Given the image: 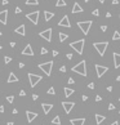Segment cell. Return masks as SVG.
<instances>
[{
	"label": "cell",
	"instance_id": "obj_30",
	"mask_svg": "<svg viewBox=\"0 0 120 125\" xmlns=\"http://www.w3.org/2000/svg\"><path fill=\"white\" fill-rule=\"evenodd\" d=\"M92 14H93L94 17H99V10H98V9H94L93 12H92Z\"/></svg>",
	"mask_w": 120,
	"mask_h": 125
},
{
	"label": "cell",
	"instance_id": "obj_41",
	"mask_svg": "<svg viewBox=\"0 0 120 125\" xmlns=\"http://www.w3.org/2000/svg\"><path fill=\"white\" fill-rule=\"evenodd\" d=\"M21 12H22V10H21V8H20V7L16 8V13H21Z\"/></svg>",
	"mask_w": 120,
	"mask_h": 125
},
{
	"label": "cell",
	"instance_id": "obj_51",
	"mask_svg": "<svg viewBox=\"0 0 120 125\" xmlns=\"http://www.w3.org/2000/svg\"><path fill=\"white\" fill-rule=\"evenodd\" d=\"M10 47L14 48V47H16V43H14V41H12V43H10Z\"/></svg>",
	"mask_w": 120,
	"mask_h": 125
},
{
	"label": "cell",
	"instance_id": "obj_49",
	"mask_svg": "<svg viewBox=\"0 0 120 125\" xmlns=\"http://www.w3.org/2000/svg\"><path fill=\"white\" fill-rule=\"evenodd\" d=\"M112 4H114V5L119 4V0H112Z\"/></svg>",
	"mask_w": 120,
	"mask_h": 125
},
{
	"label": "cell",
	"instance_id": "obj_1",
	"mask_svg": "<svg viewBox=\"0 0 120 125\" xmlns=\"http://www.w3.org/2000/svg\"><path fill=\"white\" fill-rule=\"evenodd\" d=\"M72 72H76V74L81 75V76H87V63L85 61H80L78 65L72 67Z\"/></svg>",
	"mask_w": 120,
	"mask_h": 125
},
{
	"label": "cell",
	"instance_id": "obj_9",
	"mask_svg": "<svg viewBox=\"0 0 120 125\" xmlns=\"http://www.w3.org/2000/svg\"><path fill=\"white\" fill-rule=\"evenodd\" d=\"M39 35L43 37V39L47 40V41H52V28H47V30H44V31H41Z\"/></svg>",
	"mask_w": 120,
	"mask_h": 125
},
{
	"label": "cell",
	"instance_id": "obj_56",
	"mask_svg": "<svg viewBox=\"0 0 120 125\" xmlns=\"http://www.w3.org/2000/svg\"><path fill=\"white\" fill-rule=\"evenodd\" d=\"M98 1H99V3H105V0H98Z\"/></svg>",
	"mask_w": 120,
	"mask_h": 125
},
{
	"label": "cell",
	"instance_id": "obj_20",
	"mask_svg": "<svg viewBox=\"0 0 120 125\" xmlns=\"http://www.w3.org/2000/svg\"><path fill=\"white\" fill-rule=\"evenodd\" d=\"M53 17H54V13L53 12H49V10H45V12H44V20H45V22L50 21Z\"/></svg>",
	"mask_w": 120,
	"mask_h": 125
},
{
	"label": "cell",
	"instance_id": "obj_14",
	"mask_svg": "<svg viewBox=\"0 0 120 125\" xmlns=\"http://www.w3.org/2000/svg\"><path fill=\"white\" fill-rule=\"evenodd\" d=\"M26 116H27V121L31 123V121H34L35 119L37 117V113L36 112H31V111H26Z\"/></svg>",
	"mask_w": 120,
	"mask_h": 125
},
{
	"label": "cell",
	"instance_id": "obj_38",
	"mask_svg": "<svg viewBox=\"0 0 120 125\" xmlns=\"http://www.w3.org/2000/svg\"><path fill=\"white\" fill-rule=\"evenodd\" d=\"M18 67H20V69H23V67H25V63H23V62H20V63H18Z\"/></svg>",
	"mask_w": 120,
	"mask_h": 125
},
{
	"label": "cell",
	"instance_id": "obj_28",
	"mask_svg": "<svg viewBox=\"0 0 120 125\" xmlns=\"http://www.w3.org/2000/svg\"><path fill=\"white\" fill-rule=\"evenodd\" d=\"M112 40H120V32H119V31H115V32H114Z\"/></svg>",
	"mask_w": 120,
	"mask_h": 125
},
{
	"label": "cell",
	"instance_id": "obj_47",
	"mask_svg": "<svg viewBox=\"0 0 120 125\" xmlns=\"http://www.w3.org/2000/svg\"><path fill=\"white\" fill-rule=\"evenodd\" d=\"M4 112V106H0V113Z\"/></svg>",
	"mask_w": 120,
	"mask_h": 125
},
{
	"label": "cell",
	"instance_id": "obj_5",
	"mask_svg": "<svg viewBox=\"0 0 120 125\" xmlns=\"http://www.w3.org/2000/svg\"><path fill=\"white\" fill-rule=\"evenodd\" d=\"M92 21H81V22H78V26H79V28L83 31V34L84 35H88L89 34V30H91V27H92Z\"/></svg>",
	"mask_w": 120,
	"mask_h": 125
},
{
	"label": "cell",
	"instance_id": "obj_52",
	"mask_svg": "<svg viewBox=\"0 0 120 125\" xmlns=\"http://www.w3.org/2000/svg\"><path fill=\"white\" fill-rule=\"evenodd\" d=\"M107 90L108 92H112V86H107Z\"/></svg>",
	"mask_w": 120,
	"mask_h": 125
},
{
	"label": "cell",
	"instance_id": "obj_44",
	"mask_svg": "<svg viewBox=\"0 0 120 125\" xmlns=\"http://www.w3.org/2000/svg\"><path fill=\"white\" fill-rule=\"evenodd\" d=\"M74 83H75V81H74V79L70 77V79H69V84H74Z\"/></svg>",
	"mask_w": 120,
	"mask_h": 125
},
{
	"label": "cell",
	"instance_id": "obj_40",
	"mask_svg": "<svg viewBox=\"0 0 120 125\" xmlns=\"http://www.w3.org/2000/svg\"><path fill=\"white\" fill-rule=\"evenodd\" d=\"M101 30H102V31L105 32L106 30H107V26H105V25H103V26H101Z\"/></svg>",
	"mask_w": 120,
	"mask_h": 125
},
{
	"label": "cell",
	"instance_id": "obj_27",
	"mask_svg": "<svg viewBox=\"0 0 120 125\" xmlns=\"http://www.w3.org/2000/svg\"><path fill=\"white\" fill-rule=\"evenodd\" d=\"M26 4L27 5H37L39 1H37V0H26Z\"/></svg>",
	"mask_w": 120,
	"mask_h": 125
},
{
	"label": "cell",
	"instance_id": "obj_31",
	"mask_svg": "<svg viewBox=\"0 0 120 125\" xmlns=\"http://www.w3.org/2000/svg\"><path fill=\"white\" fill-rule=\"evenodd\" d=\"M7 101H8L9 103H13V101H14V97H13V96H8V97H7Z\"/></svg>",
	"mask_w": 120,
	"mask_h": 125
},
{
	"label": "cell",
	"instance_id": "obj_62",
	"mask_svg": "<svg viewBox=\"0 0 120 125\" xmlns=\"http://www.w3.org/2000/svg\"><path fill=\"white\" fill-rule=\"evenodd\" d=\"M119 113H120V112H119Z\"/></svg>",
	"mask_w": 120,
	"mask_h": 125
},
{
	"label": "cell",
	"instance_id": "obj_29",
	"mask_svg": "<svg viewBox=\"0 0 120 125\" xmlns=\"http://www.w3.org/2000/svg\"><path fill=\"white\" fill-rule=\"evenodd\" d=\"M48 94H50V96H54V94H56V92H54V88H53V86H50V88L48 89Z\"/></svg>",
	"mask_w": 120,
	"mask_h": 125
},
{
	"label": "cell",
	"instance_id": "obj_46",
	"mask_svg": "<svg viewBox=\"0 0 120 125\" xmlns=\"http://www.w3.org/2000/svg\"><path fill=\"white\" fill-rule=\"evenodd\" d=\"M57 56H58V52H57V50H53V57H57Z\"/></svg>",
	"mask_w": 120,
	"mask_h": 125
},
{
	"label": "cell",
	"instance_id": "obj_34",
	"mask_svg": "<svg viewBox=\"0 0 120 125\" xmlns=\"http://www.w3.org/2000/svg\"><path fill=\"white\" fill-rule=\"evenodd\" d=\"M108 110H110V111L115 110V106H114V105H112V103H110V105H108Z\"/></svg>",
	"mask_w": 120,
	"mask_h": 125
},
{
	"label": "cell",
	"instance_id": "obj_37",
	"mask_svg": "<svg viewBox=\"0 0 120 125\" xmlns=\"http://www.w3.org/2000/svg\"><path fill=\"white\" fill-rule=\"evenodd\" d=\"M66 57H67V59H72V54L71 53H67Z\"/></svg>",
	"mask_w": 120,
	"mask_h": 125
},
{
	"label": "cell",
	"instance_id": "obj_43",
	"mask_svg": "<svg viewBox=\"0 0 120 125\" xmlns=\"http://www.w3.org/2000/svg\"><path fill=\"white\" fill-rule=\"evenodd\" d=\"M37 98H39V96H37V94H34V96H32V99H34V101H36Z\"/></svg>",
	"mask_w": 120,
	"mask_h": 125
},
{
	"label": "cell",
	"instance_id": "obj_11",
	"mask_svg": "<svg viewBox=\"0 0 120 125\" xmlns=\"http://www.w3.org/2000/svg\"><path fill=\"white\" fill-rule=\"evenodd\" d=\"M58 25L62 26V27H67V28H70V27H71V23H70V20H69V17H67V16L62 17V20L58 22Z\"/></svg>",
	"mask_w": 120,
	"mask_h": 125
},
{
	"label": "cell",
	"instance_id": "obj_35",
	"mask_svg": "<svg viewBox=\"0 0 120 125\" xmlns=\"http://www.w3.org/2000/svg\"><path fill=\"white\" fill-rule=\"evenodd\" d=\"M88 88L89 89H94V83H89L88 84Z\"/></svg>",
	"mask_w": 120,
	"mask_h": 125
},
{
	"label": "cell",
	"instance_id": "obj_50",
	"mask_svg": "<svg viewBox=\"0 0 120 125\" xmlns=\"http://www.w3.org/2000/svg\"><path fill=\"white\" fill-rule=\"evenodd\" d=\"M81 99H83V101H84V102H85V101H87V99H88V97H87V96H83V97H81Z\"/></svg>",
	"mask_w": 120,
	"mask_h": 125
},
{
	"label": "cell",
	"instance_id": "obj_53",
	"mask_svg": "<svg viewBox=\"0 0 120 125\" xmlns=\"http://www.w3.org/2000/svg\"><path fill=\"white\" fill-rule=\"evenodd\" d=\"M110 125H119V121H114V123L110 124Z\"/></svg>",
	"mask_w": 120,
	"mask_h": 125
},
{
	"label": "cell",
	"instance_id": "obj_15",
	"mask_svg": "<svg viewBox=\"0 0 120 125\" xmlns=\"http://www.w3.org/2000/svg\"><path fill=\"white\" fill-rule=\"evenodd\" d=\"M7 18H8V10L0 12V22H1L3 25H7Z\"/></svg>",
	"mask_w": 120,
	"mask_h": 125
},
{
	"label": "cell",
	"instance_id": "obj_24",
	"mask_svg": "<svg viewBox=\"0 0 120 125\" xmlns=\"http://www.w3.org/2000/svg\"><path fill=\"white\" fill-rule=\"evenodd\" d=\"M74 94V89H70V88H65V96L66 97H71Z\"/></svg>",
	"mask_w": 120,
	"mask_h": 125
},
{
	"label": "cell",
	"instance_id": "obj_2",
	"mask_svg": "<svg viewBox=\"0 0 120 125\" xmlns=\"http://www.w3.org/2000/svg\"><path fill=\"white\" fill-rule=\"evenodd\" d=\"M84 44H85V40H84V39H80V40H76V41H72L71 44H70V47H71L74 50L78 52V54H83Z\"/></svg>",
	"mask_w": 120,
	"mask_h": 125
},
{
	"label": "cell",
	"instance_id": "obj_61",
	"mask_svg": "<svg viewBox=\"0 0 120 125\" xmlns=\"http://www.w3.org/2000/svg\"><path fill=\"white\" fill-rule=\"evenodd\" d=\"M119 101H120V97H119Z\"/></svg>",
	"mask_w": 120,
	"mask_h": 125
},
{
	"label": "cell",
	"instance_id": "obj_7",
	"mask_svg": "<svg viewBox=\"0 0 120 125\" xmlns=\"http://www.w3.org/2000/svg\"><path fill=\"white\" fill-rule=\"evenodd\" d=\"M39 14H40V12H31V13H27L26 14V18L27 20H30L34 25H37V22H39Z\"/></svg>",
	"mask_w": 120,
	"mask_h": 125
},
{
	"label": "cell",
	"instance_id": "obj_3",
	"mask_svg": "<svg viewBox=\"0 0 120 125\" xmlns=\"http://www.w3.org/2000/svg\"><path fill=\"white\" fill-rule=\"evenodd\" d=\"M93 47H94V49H96L98 52V54H99L101 57H103L105 56V52L106 49H107V47H108V43L107 41H102V43H94L93 44Z\"/></svg>",
	"mask_w": 120,
	"mask_h": 125
},
{
	"label": "cell",
	"instance_id": "obj_25",
	"mask_svg": "<svg viewBox=\"0 0 120 125\" xmlns=\"http://www.w3.org/2000/svg\"><path fill=\"white\" fill-rule=\"evenodd\" d=\"M52 124H56V125H61V119H59V116L57 115L56 117L52 120Z\"/></svg>",
	"mask_w": 120,
	"mask_h": 125
},
{
	"label": "cell",
	"instance_id": "obj_45",
	"mask_svg": "<svg viewBox=\"0 0 120 125\" xmlns=\"http://www.w3.org/2000/svg\"><path fill=\"white\" fill-rule=\"evenodd\" d=\"M106 18H111V13H110V12L106 13Z\"/></svg>",
	"mask_w": 120,
	"mask_h": 125
},
{
	"label": "cell",
	"instance_id": "obj_13",
	"mask_svg": "<svg viewBox=\"0 0 120 125\" xmlns=\"http://www.w3.org/2000/svg\"><path fill=\"white\" fill-rule=\"evenodd\" d=\"M22 54L23 56H34V50H32L31 45L27 44L26 47H25V49L22 50Z\"/></svg>",
	"mask_w": 120,
	"mask_h": 125
},
{
	"label": "cell",
	"instance_id": "obj_32",
	"mask_svg": "<svg viewBox=\"0 0 120 125\" xmlns=\"http://www.w3.org/2000/svg\"><path fill=\"white\" fill-rule=\"evenodd\" d=\"M4 62L5 63H9V62H12V58H10V57H4Z\"/></svg>",
	"mask_w": 120,
	"mask_h": 125
},
{
	"label": "cell",
	"instance_id": "obj_55",
	"mask_svg": "<svg viewBox=\"0 0 120 125\" xmlns=\"http://www.w3.org/2000/svg\"><path fill=\"white\" fill-rule=\"evenodd\" d=\"M116 81H120V76H118V77H116Z\"/></svg>",
	"mask_w": 120,
	"mask_h": 125
},
{
	"label": "cell",
	"instance_id": "obj_42",
	"mask_svg": "<svg viewBox=\"0 0 120 125\" xmlns=\"http://www.w3.org/2000/svg\"><path fill=\"white\" fill-rule=\"evenodd\" d=\"M59 71H61V72H65V71H66V67H65V66H62L61 69H59Z\"/></svg>",
	"mask_w": 120,
	"mask_h": 125
},
{
	"label": "cell",
	"instance_id": "obj_36",
	"mask_svg": "<svg viewBox=\"0 0 120 125\" xmlns=\"http://www.w3.org/2000/svg\"><path fill=\"white\" fill-rule=\"evenodd\" d=\"M102 101V97L101 96H96V102H101Z\"/></svg>",
	"mask_w": 120,
	"mask_h": 125
},
{
	"label": "cell",
	"instance_id": "obj_39",
	"mask_svg": "<svg viewBox=\"0 0 120 125\" xmlns=\"http://www.w3.org/2000/svg\"><path fill=\"white\" fill-rule=\"evenodd\" d=\"M20 96H21V97H25V96H26V92H25V90H21V92H20Z\"/></svg>",
	"mask_w": 120,
	"mask_h": 125
},
{
	"label": "cell",
	"instance_id": "obj_12",
	"mask_svg": "<svg viewBox=\"0 0 120 125\" xmlns=\"http://www.w3.org/2000/svg\"><path fill=\"white\" fill-rule=\"evenodd\" d=\"M41 108H43L45 115H48V113L50 112V110L53 108V105H52V103H41Z\"/></svg>",
	"mask_w": 120,
	"mask_h": 125
},
{
	"label": "cell",
	"instance_id": "obj_10",
	"mask_svg": "<svg viewBox=\"0 0 120 125\" xmlns=\"http://www.w3.org/2000/svg\"><path fill=\"white\" fill-rule=\"evenodd\" d=\"M74 106H75V103H74V102H62V107H63V110H65V112H66V113L71 112Z\"/></svg>",
	"mask_w": 120,
	"mask_h": 125
},
{
	"label": "cell",
	"instance_id": "obj_33",
	"mask_svg": "<svg viewBox=\"0 0 120 125\" xmlns=\"http://www.w3.org/2000/svg\"><path fill=\"white\" fill-rule=\"evenodd\" d=\"M40 53H41V54H47V53H48V49H47V48H41Z\"/></svg>",
	"mask_w": 120,
	"mask_h": 125
},
{
	"label": "cell",
	"instance_id": "obj_22",
	"mask_svg": "<svg viewBox=\"0 0 120 125\" xmlns=\"http://www.w3.org/2000/svg\"><path fill=\"white\" fill-rule=\"evenodd\" d=\"M17 81H18V77L16 76V74L10 72V74H9V77H8V83H17Z\"/></svg>",
	"mask_w": 120,
	"mask_h": 125
},
{
	"label": "cell",
	"instance_id": "obj_26",
	"mask_svg": "<svg viewBox=\"0 0 120 125\" xmlns=\"http://www.w3.org/2000/svg\"><path fill=\"white\" fill-rule=\"evenodd\" d=\"M56 7H66V1L65 0H57V3H56Z\"/></svg>",
	"mask_w": 120,
	"mask_h": 125
},
{
	"label": "cell",
	"instance_id": "obj_16",
	"mask_svg": "<svg viewBox=\"0 0 120 125\" xmlns=\"http://www.w3.org/2000/svg\"><path fill=\"white\" fill-rule=\"evenodd\" d=\"M70 123H71L72 125H84V123H85V119H84V117H80V119H71V120H70Z\"/></svg>",
	"mask_w": 120,
	"mask_h": 125
},
{
	"label": "cell",
	"instance_id": "obj_60",
	"mask_svg": "<svg viewBox=\"0 0 120 125\" xmlns=\"http://www.w3.org/2000/svg\"><path fill=\"white\" fill-rule=\"evenodd\" d=\"M119 20H120V14H119Z\"/></svg>",
	"mask_w": 120,
	"mask_h": 125
},
{
	"label": "cell",
	"instance_id": "obj_59",
	"mask_svg": "<svg viewBox=\"0 0 120 125\" xmlns=\"http://www.w3.org/2000/svg\"><path fill=\"white\" fill-rule=\"evenodd\" d=\"M84 1H85V3H88V1H89V0H84Z\"/></svg>",
	"mask_w": 120,
	"mask_h": 125
},
{
	"label": "cell",
	"instance_id": "obj_57",
	"mask_svg": "<svg viewBox=\"0 0 120 125\" xmlns=\"http://www.w3.org/2000/svg\"><path fill=\"white\" fill-rule=\"evenodd\" d=\"M1 35H3V32H1V31H0V36H1Z\"/></svg>",
	"mask_w": 120,
	"mask_h": 125
},
{
	"label": "cell",
	"instance_id": "obj_54",
	"mask_svg": "<svg viewBox=\"0 0 120 125\" xmlns=\"http://www.w3.org/2000/svg\"><path fill=\"white\" fill-rule=\"evenodd\" d=\"M7 125H14V123H13V121H9V123H8Z\"/></svg>",
	"mask_w": 120,
	"mask_h": 125
},
{
	"label": "cell",
	"instance_id": "obj_8",
	"mask_svg": "<svg viewBox=\"0 0 120 125\" xmlns=\"http://www.w3.org/2000/svg\"><path fill=\"white\" fill-rule=\"evenodd\" d=\"M108 71V67L107 66H102V65H96V72L98 77H102L106 72Z\"/></svg>",
	"mask_w": 120,
	"mask_h": 125
},
{
	"label": "cell",
	"instance_id": "obj_58",
	"mask_svg": "<svg viewBox=\"0 0 120 125\" xmlns=\"http://www.w3.org/2000/svg\"><path fill=\"white\" fill-rule=\"evenodd\" d=\"M1 49H3V47H1V45H0V50H1Z\"/></svg>",
	"mask_w": 120,
	"mask_h": 125
},
{
	"label": "cell",
	"instance_id": "obj_21",
	"mask_svg": "<svg viewBox=\"0 0 120 125\" xmlns=\"http://www.w3.org/2000/svg\"><path fill=\"white\" fill-rule=\"evenodd\" d=\"M105 120H106V116H103V115H99V113H96V123H97V125L102 124Z\"/></svg>",
	"mask_w": 120,
	"mask_h": 125
},
{
	"label": "cell",
	"instance_id": "obj_17",
	"mask_svg": "<svg viewBox=\"0 0 120 125\" xmlns=\"http://www.w3.org/2000/svg\"><path fill=\"white\" fill-rule=\"evenodd\" d=\"M114 66H115V69L120 67V54L119 53H114Z\"/></svg>",
	"mask_w": 120,
	"mask_h": 125
},
{
	"label": "cell",
	"instance_id": "obj_18",
	"mask_svg": "<svg viewBox=\"0 0 120 125\" xmlns=\"http://www.w3.org/2000/svg\"><path fill=\"white\" fill-rule=\"evenodd\" d=\"M83 12H84L83 7H80V4H79V3H75V4H74V7H72V13H83Z\"/></svg>",
	"mask_w": 120,
	"mask_h": 125
},
{
	"label": "cell",
	"instance_id": "obj_23",
	"mask_svg": "<svg viewBox=\"0 0 120 125\" xmlns=\"http://www.w3.org/2000/svg\"><path fill=\"white\" fill-rule=\"evenodd\" d=\"M58 37H59V41H61V43H63L65 40H66L67 37H69V35H67V34H65V32H59Z\"/></svg>",
	"mask_w": 120,
	"mask_h": 125
},
{
	"label": "cell",
	"instance_id": "obj_19",
	"mask_svg": "<svg viewBox=\"0 0 120 125\" xmlns=\"http://www.w3.org/2000/svg\"><path fill=\"white\" fill-rule=\"evenodd\" d=\"M16 34H20L21 36H25L26 35V27H25V25H21L20 27H17L16 28Z\"/></svg>",
	"mask_w": 120,
	"mask_h": 125
},
{
	"label": "cell",
	"instance_id": "obj_6",
	"mask_svg": "<svg viewBox=\"0 0 120 125\" xmlns=\"http://www.w3.org/2000/svg\"><path fill=\"white\" fill-rule=\"evenodd\" d=\"M29 81H30V85H31V88H35V86H36V84L39 83V81H41V76H40V75L31 74V72H30V74H29Z\"/></svg>",
	"mask_w": 120,
	"mask_h": 125
},
{
	"label": "cell",
	"instance_id": "obj_4",
	"mask_svg": "<svg viewBox=\"0 0 120 125\" xmlns=\"http://www.w3.org/2000/svg\"><path fill=\"white\" fill-rule=\"evenodd\" d=\"M39 69L41 70V71L44 72L47 76H50L52 69H53V62H52V61H48V62H45V63H40V65H39Z\"/></svg>",
	"mask_w": 120,
	"mask_h": 125
},
{
	"label": "cell",
	"instance_id": "obj_48",
	"mask_svg": "<svg viewBox=\"0 0 120 125\" xmlns=\"http://www.w3.org/2000/svg\"><path fill=\"white\" fill-rule=\"evenodd\" d=\"M1 4H3V5H7V4H8V0H3Z\"/></svg>",
	"mask_w": 120,
	"mask_h": 125
}]
</instances>
